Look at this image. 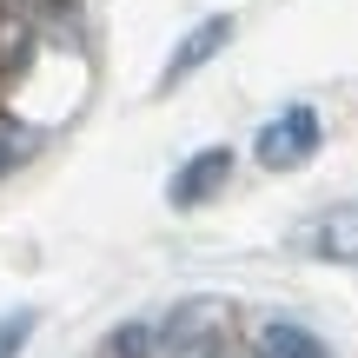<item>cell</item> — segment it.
Masks as SVG:
<instances>
[{
    "label": "cell",
    "mask_w": 358,
    "mask_h": 358,
    "mask_svg": "<svg viewBox=\"0 0 358 358\" xmlns=\"http://www.w3.org/2000/svg\"><path fill=\"white\" fill-rule=\"evenodd\" d=\"M319 140H325L319 113H312V106H285V113H272L266 127H259L252 153H259L266 173H292V166H306V159L319 153Z\"/></svg>",
    "instance_id": "6da1fadb"
},
{
    "label": "cell",
    "mask_w": 358,
    "mask_h": 358,
    "mask_svg": "<svg viewBox=\"0 0 358 358\" xmlns=\"http://www.w3.org/2000/svg\"><path fill=\"white\" fill-rule=\"evenodd\" d=\"M299 252L325 259V266H358V199H332L292 232Z\"/></svg>",
    "instance_id": "7a4b0ae2"
},
{
    "label": "cell",
    "mask_w": 358,
    "mask_h": 358,
    "mask_svg": "<svg viewBox=\"0 0 358 358\" xmlns=\"http://www.w3.org/2000/svg\"><path fill=\"white\" fill-rule=\"evenodd\" d=\"M226 179H232V146H206V153H192L186 166L166 179V206L173 213H192V206H206Z\"/></svg>",
    "instance_id": "3957f363"
},
{
    "label": "cell",
    "mask_w": 358,
    "mask_h": 358,
    "mask_svg": "<svg viewBox=\"0 0 358 358\" xmlns=\"http://www.w3.org/2000/svg\"><path fill=\"white\" fill-rule=\"evenodd\" d=\"M226 40H232V13H213V20H199V27H192V34L173 47V60L159 66V93L186 87V80L199 73L206 60H219V53H226Z\"/></svg>",
    "instance_id": "277c9868"
},
{
    "label": "cell",
    "mask_w": 358,
    "mask_h": 358,
    "mask_svg": "<svg viewBox=\"0 0 358 358\" xmlns=\"http://www.w3.org/2000/svg\"><path fill=\"white\" fill-rule=\"evenodd\" d=\"M259 358H325V345L306 332V325H292V319H272L266 332H259Z\"/></svg>",
    "instance_id": "5b68a950"
},
{
    "label": "cell",
    "mask_w": 358,
    "mask_h": 358,
    "mask_svg": "<svg viewBox=\"0 0 358 358\" xmlns=\"http://www.w3.org/2000/svg\"><path fill=\"white\" fill-rule=\"evenodd\" d=\"M27 338H34V312H27V306L0 312V358H20V352H27Z\"/></svg>",
    "instance_id": "8992f818"
},
{
    "label": "cell",
    "mask_w": 358,
    "mask_h": 358,
    "mask_svg": "<svg viewBox=\"0 0 358 358\" xmlns=\"http://www.w3.org/2000/svg\"><path fill=\"white\" fill-rule=\"evenodd\" d=\"M27 153H34V133H27V127H13V120L0 113V173H7V166H20Z\"/></svg>",
    "instance_id": "52a82bcc"
}]
</instances>
